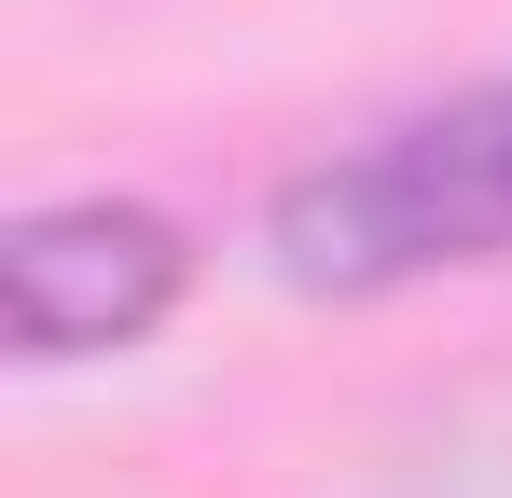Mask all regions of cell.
Instances as JSON below:
<instances>
[{"mask_svg": "<svg viewBox=\"0 0 512 498\" xmlns=\"http://www.w3.org/2000/svg\"><path fill=\"white\" fill-rule=\"evenodd\" d=\"M277 249L319 291H388L429 263H499L512 249V83H471L443 111L374 125L360 153L305 166L277 194Z\"/></svg>", "mask_w": 512, "mask_h": 498, "instance_id": "6da1fadb", "label": "cell"}, {"mask_svg": "<svg viewBox=\"0 0 512 498\" xmlns=\"http://www.w3.org/2000/svg\"><path fill=\"white\" fill-rule=\"evenodd\" d=\"M180 291V222L125 208V194H70V208H28L0 249V305L28 360H70V346H125L153 332Z\"/></svg>", "mask_w": 512, "mask_h": 498, "instance_id": "7a4b0ae2", "label": "cell"}]
</instances>
